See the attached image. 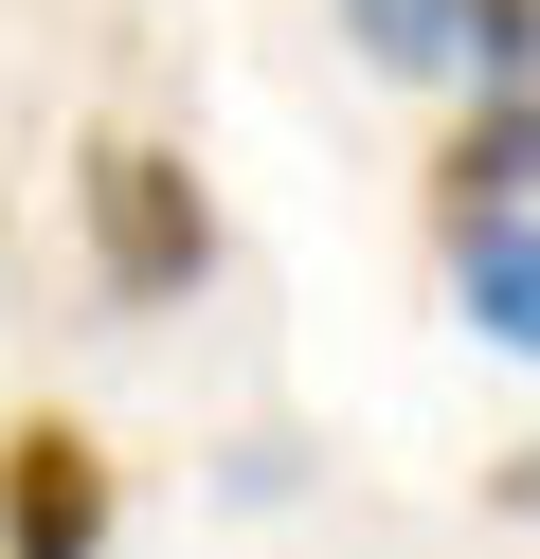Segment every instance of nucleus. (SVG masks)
Returning a JSON list of instances; mask_svg holds the SVG:
<instances>
[{
  "label": "nucleus",
  "instance_id": "nucleus-7",
  "mask_svg": "<svg viewBox=\"0 0 540 559\" xmlns=\"http://www.w3.org/2000/svg\"><path fill=\"white\" fill-rule=\"evenodd\" d=\"M523 506H540V469H523Z\"/></svg>",
  "mask_w": 540,
  "mask_h": 559
},
{
  "label": "nucleus",
  "instance_id": "nucleus-4",
  "mask_svg": "<svg viewBox=\"0 0 540 559\" xmlns=\"http://www.w3.org/2000/svg\"><path fill=\"white\" fill-rule=\"evenodd\" d=\"M451 253H468V325L540 361V217H504V235H451Z\"/></svg>",
  "mask_w": 540,
  "mask_h": 559
},
{
  "label": "nucleus",
  "instance_id": "nucleus-3",
  "mask_svg": "<svg viewBox=\"0 0 540 559\" xmlns=\"http://www.w3.org/2000/svg\"><path fill=\"white\" fill-rule=\"evenodd\" d=\"M523 199H540V91H468L451 163H432V217H451V235H504Z\"/></svg>",
  "mask_w": 540,
  "mask_h": 559
},
{
  "label": "nucleus",
  "instance_id": "nucleus-2",
  "mask_svg": "<svg viewBox=\"0 0 540 559\" xmlns=\"http://www.w3.org/2000/svg\"><path fill=\"white\" fill-rule=\"evenodd\" d=\"M108 433H72V415H19L0 433V559H108Z\"/></svg>",
  "mask_w": 540,
  "mask_h": 559
},
{
  "label": "nucleus",
  "instance_id": "nucleus-6",
  "mask_svg": "<svg viewBox=\"0 0 540 559\" xmlns=\"http://www.w3.org/2000/svg\"><path fill=\"white\" fill-rule=\"evenodd\" d=\"M451 73H468V91H540V0H468Z\"/></svg>",
  "mask_w": 540,
  "mask_h": 559
},
{
  "label": "nucleus",
  "instance_id": "nucleus-5",
  "mask_svg": "<svg viewBox=\"0 0 540 559\" xmlns=\"http://www.w3.org/2000/svg\"><path fill=\"white\" fill-rule=\"evenodd\" d=\"M343 37L379 55V73H451V37H468V0H343Z\"/></svg>",
  "mask_w": 540,
  "mask_h": 559
},
{
  "label": "nucleus",
  "instance_id": "nucleus-1",
  "mask_svg": "<svg viewBox=\"0 0 540 559\" xmlns=\"http://www.w3.org/2000/svg\"><path fill=\"white\" fill-rule=\"evenodd\" d=\"M72 217H91V271L127 307H180L216 271V199H199V163L180 145H144V127H91L72 145Z\"/></svg>",
  "mask_w": 540,
  "mask_h": 559
}]
</instances>
